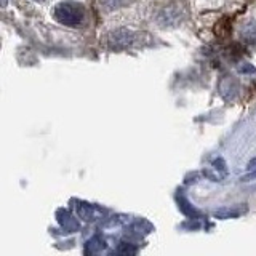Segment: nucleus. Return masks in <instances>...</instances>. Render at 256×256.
Masks as SVG:
<instances>
[{
  "mask_svg": "<svg viewBox=\"0 0 256 256\" xmlns=\"http://www.w3.org/2000/svg\"><path fill=\"white\" fill-rule=\"evenodd\" d=\"M242 213V210H230V208H221L214 213L216 218H221V220H228V218H237V216Z\"/></svg>",
  "mask_w": 256,
  "mask_h": 256,
  "instance_id": "obj_8",
  "label": "nucleus"
},
{
  "mask_svg": "<svg viewBox=\"0 0 256 256\" xmlns=\"http://www.w3.org/2000/svg\"><path fill=\"white\" fill-rule=\"evenodd\" d=\"M104 246H106V245H104V240L101 237H93L90 242H88L86 252L94 253V252H98V250H102Z\"/></svg>",
  "mask_w": 256,
  "mask_h": 256,
  "instance_id": "obj_9",
  "label": "nucleus"
},
{
  "mask_svg": "<svg viewBox=\"0 0 256 256\" xmlns=\"http://www.w3.org/2000/svg\"><path fill=\"white\" fill-rule=\"evenodd\" d=\"M106 42L110 50H124L134 42V34L128 29H117L108 34Z\"/></svg>",
  "mask_w": 256,
  "mask_h": 256,
  "instance_id": "obj_3",
  "label": "nucleus"
},
{
  "mask_svg": "<svg viewBox=\"0 0 256 256\" xmlns=\"http://www.w3.org/2000/svg\"><path fill=\"white\" fill-rule=\"evenodd\" d=\"M2 5H4V6L6 5V0H2Z\"/></svg>",
  "mask_w": 256,
  "mask_h": 256,
  "instance_id": "obj_11",
  "label": "nucleus"
},
{
  "mask_svg": "<svg viewBox=\"0 0 256 256\" xmlns=\"http://www.w3.org/2000/svg\"><path fill=\"white\" fill-rule=\"evenodd\" d=\"M188 14V8L181 2H173L170 5H166L162 12L158 13V22L162 26H178L180 22L184 21Z\"/></svg>",
  "mask_w": 256,
  "mask_h": 256,
  "instance_id": "obj_2",
  "label": "nucleus"
},
{
  "mask_svg": "<svg viewBox=\"0 0 256 256\" xmlns=\"http://www.w3.org/2000/svg\"><path fill=\"white\" fill-rule=\"evenodd\" d=\"M117 253H120V254H134L136 253V248L126 245V244H122V245L117 248Z\"/></svg>",
  "mask_w": 256,
  "mask_h": 256,
  "instance_id": "obj_10",
  "label": "nucleus"
},
{
  "mask_svg": "<svg viewBox=\"0 0 256 256\" xmlns=\"http://www.w3.org/2000/svg\"><path fill=\"white\" fill-rule=\"evenodd\" d=\"M256 180V157L250 160V164L246 165V172L242 174V181H252Z\"/></svg>",
  "mask_w": 256,
  "mask_h": 256,
  "instance_id": "obj_6",
  "label": "nucleus"
},
{
  "mask_svg": "<svg viewBox=\"0 0 256 256\" xmlns=\"http://www.w3.org/2000/svg\"><path fill=\"white\" fill-rule=\"evenodd\" d=\"M58 216H60V218H58L60 222H61L66 229H72V228H76V226H77L76 220H72V216H70L68 212H60Z\"/></svg>",
  "mask_w": 256,
  "mask_h": 256,
  "instance_id": "obj_7",
  "label": "nucleus"
},
{
  "mask_svg": "<svg viewBox=\"0 0 256 256\" xmlns=\"http://www.w3.org/2000/svg\"><path fill=\"white\" fill-rule=\"evenodd\" d=\"M228 173L226 170V164H224L222 158H214L213 164H212V168L210 172H208L206 174L210 176V178H213V181H220L221 178H224Z\"/></svg>",
  "mask_w": 256,
  "mask_h": 256,
  "instance_id": "obj_4",
  "label": "nucleus"
},
{
  "mask_svg": "<svg viewBox=\"0 0 256 256\" xmlns=\"http://www.w3.org/2000/svg\"><path fill=\"white\" fill-rule=\"evenodd\" d=\"M54 20L60 24H64V26L69 28H76L80 22L84 21V6L77 4V2H61L54 6Z\"/></svg>",
  "mask_w": 256,
  "mask_h": 256,
  "instance_id": "obj_1",
  "label": "nucleus"
},
{
  "mask_svg": "<svg viewBox=\"0 0 256 256\" xmlns=\"http://www.w3.org/2000/svg\"><path fill=\"white\" fill-rule=\"evenodd\" d=\"M76 210H77L80 218L85 220V221L96 220V218H98V213H100V210L94 205H88V204H78V205H76Z\"/></svg>",
  "mask_w": 256,
  "mask_h": 256,
  "instance_id": "obj_5",
  "label": "nucleus"
}]
</instances>
